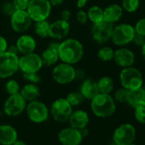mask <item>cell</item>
<instances>
[{
    "label": "cell",
    "instance_id": "1",
    "mask_svg": "<svg viewBox=\"0 0 145 145\" xmlns=\"http://www.w3.org/2000/svg\"><path fill=\"white\" fill-rule=\"evenodd\" d=\"M59 60L62 62L74 65L79 62L84 56L83 44L75 39L69 38L60 42L58 48Z\"/></svg>",
    "mask_w": 145,
    "mask_h": 145
},
{
    "label": "cell",
    "instance_id": "2",
    "mask_svg": "<svg viewBox=\"0 0 145 145\" xmlns=\"http://www.w3.org/2000/svg\"><path fill=\"white\" fill-rule=\"evenodd\" d=\"M91 109L98 118H108L116 111V102L110 94L98 93L91 100Z\"/></svg>",
    "mask_w": 145,
    "mask_h": 145
},
{
    "label": "cell",
    "instance_id": "3",
    "mask_svg": "<svg viewBox=\"0 0 145 145\" xmlns=\"http://www.w3.org/2000/svg\"><path fill=\"white\" fill-rule=\"evenodd\" d=\"M120 81L122 87L128 91H134L141 88L144 83L142 72L132 66L122 68L120 72Z\"/></svg>",
    "mask_w": 145,
    "mask_h": 145
},
{
    "label": "cell",
    "instance_id": "4",
    "mask_svg": "<svg viewBox=\"0 0 145 145\" xmlns=\"http://www.w3.org/2000/svg\"><path fill=\"white\" fill-rule=\"evenodd\" d=\"M19 70V56L8 50L0 54V79H8Z\"/></svg>",
    "mask_w": 145,
    "mask_h": 145
},
{
    "label": "cell",
    "instance_id": "5",
    "mask_svg": "<svg viewBox=\"0 0 145 145\" xmlns=\"http://www.w3.org/2000/svg\"><path fill=\"white\" fill-rule=\"evenodd\" d=\"M136 32L134 27L128 23H120L114 27L111 40L116 46H125L132 42Z\"/></svg>",
    "mask_w": 145,
    "mask_h": 145
},
{
    "label": "cell",
    "instance_id": "6",
    "mask_svg": "<svg viewBox=\"0 0 145 145\" xmlns=\"http://www.w3.org/2000/svg\"><path fill=\"white\" fill-rule=\"evenodd\" d=\"M28 119L35 124H42L45 122L50 115L48 107L39 100L29 102L25 109Z\"/></svg>",
    "mask_w": 145,
    "mask_h": 145
},
{
    "label": "cell",
    "instance_id": "7",
    "mask_svg": "<svg viewBox=\"0 0 145 145\" xmlns=\"http://www.w3.org/2000/svg\"><path fill=\"white\" fill-rule=\"evenodd\" d=\"M51 7L49 0H30L27 11L33 22H39L49 18Z\"/></svg>",
    "mask_w": 145,
    "mask_h": 145
},
{
    "label": "cell",
    "instance_id": "8",
    "mask_svg": "<svg viewBox=\"0 0 145 145\" xmlns=\"http://www.w3.org/2000/svg\"><path fill=\"white\" fill-rule=\"evenodd\" d=\"M52 78L59 85H67L75 80V68L71 64H56L52 70Z\"/></svg>",
    "mask_w": 145,
    "mask_h": 145
},
{
    "label": "cell",
    "instance_id": "9",
    "mask_svg": "<svg viewBox=\"0 0 145 145\" xmlns=\"http://www.w3.org/2000/svg\"><path fill=\"white\" fill-rule=\"evenodd\" d=\"M49 111L55 121L64 123L68 120V118L72 112V107L66 98H58L53 102Z\"/></svg>",
    "mask_w": 145,
    "mask_h": 145
},
{
    "label": "cell",
    "instance_id": "10",
    "mask_svg": "<svg viewBox=\"0 0 145 145\" xmlns=\"http://www.w3.org/2000/svg\"><path fill=\"white\" fill-rule=\"evenodd\" d=\"M136 135V129L131 124L123 123L114 130L113 142L117 145H129L134 142Z\"/></svg>",
    "mask_w": 145,
    "mask_h": 145
},
{
    "label": "cell",
    "instance_id": "11",
    "mask_svg": "<svg viewBox=\"0 0 145 145\" xmlns=\"http://www.w3.org/2000/svg\"><path fill=\"white\" fill-rule=\"evenodd\" d=\"M27 104V102L20 93L10 95L4 103V112L8 116L16 117L25 111Z\"/></svg>",
    "mask_w": 145,
    "mask_h": 145
},
{
    "label": "cell",
    "instance_id": "12",
    "mask_svg": "<svg viewBox=\"0 0 145 145\" xmlns=\"http://www.w3.org/2000/svg\"><path fill=\"white\" fill-rule=\"evenodd\" d=\"M43 66L40 56L34 52L25 54L19 57V70H21L23 74L38 72Z\"/></svg>",
    "mask_w": 145,
    "mask_h": 145
},
{
    "label": "cell",
    "instance_id": "13",
    "mask_svg": "<svg viewBox=\"0 0 145 145\" xmlns=\"http://www.w3.org/2000/svg\"><path fill=\"white\" fill-rule=\"evenodd\" d=\"M10 26L16 33H22L31 27L33 20L27 10H16L10 16Z\"/></svg>",
    "mask_w": 145,
    "mask_h": 145
},
{
    "label": "cell",
    "instance_id": "14",
    "mask_svg": "<svg viewBox=\"0 0 145 145\" xmlns=\"http://www.w3.org/2000/svg\"><path fill=\"white\" fill-rule=\"evenodd\" d=\"M114 29V24L102 21L100 22L95 23L91 27V35L93 39L99 43L103 44L107 42L111 39L112 33Z\"/></svg>",
    "mask_w": 145,
    "mask_h": 145
},
{
    "label": "cell",
    "instance_id": "15",
    "mask_svg": "<svg viewBox=\"0 0 145 145\" xmlns=\"http://www.w3.org/2000/svg\"><path fill=\"white\" fill-rule=\"evenodd\" d=\"M83 138L80 130L71 126L61 129L57 134V139L61 145H80Z\"/></svg>",
    "mask_w": 145,
    "mask_h": 145
},
{
    "label": "cell",
    "instance_id": "16",
    "mask_svg": "<svg viewBox=\"0 0 145 145\" xmlns=\"http://www.w3.org/2000/svg\"><path fill=\"white\" fill-rule=\"evenodd\" d=\"M113 60L119 67L122 68L131 67L135 62V54L130 49L120 47L114 50Z\"/></svg>",
    "mask_w": 145,
    "mask_h": 145
},
{
    "label": "cell",
    "instance_id": "17",
    "mask_svg": "<svg viewBox=\"0 0 145 145\" xmlns=\"http://www.w3.org/2000/svg\"><path fill=\"white\" fill-rule=\"evenodd\" d=\"M70 32V24L67 21L59 19L50 23L49 37L55 40L64 39Z\"/></svg>",
    "mask_w": 145,
    "mask_h": 145
},
{
    "label": "cell",
    "instance_id": "18",
    "mask_svg": "<svg viewBox=\"0 0 145 145\" xmlns=\"http://www.w3.org/2000/svg\"><path fill=\"white\" fill-rule=\"evenodd\" d=\"M60 42H57V40L51 41L47 48L42 52L40 57L43 62V65L45 66H54L57 63L59 60V55H58V48H59Z\"/></svg>",
    "mask_w": 145,
    "mask_h": 145
},
{
    "label": "cell",
    "instance_id": "19",
    "mask_svg": "<svg viewBox=\"0 0 145 145\" xmlns=\"http://www.w3.org/2000/svg\"><path fill=\"white\" fill-rule=\"evenodd\" d=\"M67 121L69 123V126L80 130L87 127L90 121V118L86 111L82 109H77L74 111L72 110Z\"/></svg>",
    "mask_w": 145,
    "mask_h": 145
},
{
    "label": "cell",
    "instance_id": "20",
    "mask_svg": "<svg viewBox=\"0 0 145 145\" xmlns=\"http://www.w3.org/2000/svg\"><path fill=\"white\" fill-rule=\"evenodd\" d=\"M16 46L18 50L19 54L25 55L34 52L37 44L35 39L33 36L28 34H23L17 39Z\"/></svg>",
    "mask_w": 145,
    "mask_h": 145
},
{
    "label": "cell",
    "instance_id": "21",
    "mask_svg": "<svg viewBox=\"0 0 145 145\" xmlns=\"http://www.w3.org/2000/svg\"><path fill=\"white\" fill-rule=\"evenodd\" d=\"M18 139L16 128L10 125H0V145H12Z\"/></svg>",
    "mask_w": 145,
    "mask_h": 145
},
{
    "label": "cell",
    "instance_id": "22",
    "mask_svg": "<svg viewBox=\"0 0 145 145\" xmlns=\"http://www.w3.org/2000/svg\"><path fill=\"white\" fill-rule=\"evenodd\" d=\"M123 9L117 4H112L108 5L103 10V21L109 23L118 22L123 16Z\"/></svg>",
    "mask_w": 145,
    "mask_h": 145
},
{
    "label": "cell",
    "instance_id": "23",
    "mask_svg": "<svg viewBox=\"0 0 145 145\" xmlns=\"http://www.w3.org/2000/svg\"><path fill=\"white\" fill-rule=\"evenodd\" d=\"M79 91L81 93L83 97L87 100H91L98 93H100L97 81L91 79L85 80L81 83Z\"/></svg>",
    "mask_w": 145,
    "mask_h": 145
},
{
    "label": "cell",
    "instance_id": "24",
    "mask_svg": "<svg viewBox=\"0 0 145 145\" xmlns=\"http://www.w3.org/2000/svg\"><path fill=\"white\" fill-rule=\"evenodd\" d=\"M127 103L133 108L145 107V90L141 87L134 91H130Z\"/></svg>",
    "mask_w": 145,
    "mask_h": 145
},
{
    "label": "cell",
    "instance_id": "25",
    "mask_svg": "<svg viewBox=\"0 0 145 145\" xmlns=\"http://www.w3.org/2000/svg\"><path fill=\"white\" fill-rule=\"evenodd\" d=\"M20 94L27 103H29L34 100H38L40 96V91L36 84L27 83L22 88H21Z\"/></svg>",
    "mask_w": 145,
    "mask_h": 145
},
{
    "label": "cell",
    "instance_id": "26",
    "mask_svg": "<svg viewBox=\"0 0 145 145\" xmlns=\"http://www.w3.org/2000/svg\"><path fill=\"white\" fill-rule=\"evenodd\" d=\"M97 83L100 93L110 94L114 89V82L109 76H103L97 81Z\"/></svg>",
    "mask_w": 145,
    "mask_h": 145
},
{
    "label": "cell",
    "instance_id": "27",
    "mask_svg": "<svg viewBox=\"0 0 145 145\" xmlns=\"http://www.w3.org/2000/svg\"><path fill=\"white\" fill-rule=\"evenodd\" d=\"M87 16L88 20L91 22L92 24L100 22L103 21V10L97 5H93L88 10Z\"/></svg>",
    "mask_w": 145,
    "mask_h": 145
},
{
    "label": "cell",
    "instance_id": "28",
    "mask_svg": "<svg viewBox=\"0 0 145 145\" xmlns=\"http://www.w3.org/2000/svg\"><path fill=\"white\" fill-rule=\"evenodd\" d=\"M50 23L47 20L35 22L34 25V32L40 38H47L49 37Z\"/></svg>",
    "mask_w": 145,
    "mask_h": 145
},
{
    "label": "cell",
    "instance_id": "29",
    "mask_svg": "<svg viewBox=\"0 0 145 145\" xmlns=\"http://www.w3.org/2000/svg\"><path fill=\"white\" fill-rule=\"evenodd\" d=\"M114 50L109 46H103L97 51V57L102 61H109L114 58Z\"/></svg>",
    "mask_w": 145,
    "mask_h": 145
},
{
    "label": "cell",
    "instance_id": "30",
    "mask_svg": "<svg viewBox=\"0 0 145 145\" xmlns=\"http://www.w3.org/2000/svg\"><path fill=\"white\" fill-rule=\"evenodd\" d=\"M66 99L72 108L80 105L81 103H83L85 100V98L80 91H72L68 93L66 97Z\"/></svg>",
    "mask_w": 145,
    "mask_h": 145
},
{
    "label": "cell",
    "instance_id": "31",
    "mask_svg": "<svg viewBox=\"0 0 145 145\" xmlns=\"http://www.w3.org/2000/svg\"><path fill=\"white\" fill-rule=\"evenodd\" d=\"M140 6V0H122V9L128 13L136 12Z\"/></svg>",
    "mask_w": 145,
    "mask_h": 145
},
{
    "label": "cell",
    "instance_id": "32",
    "mask_svg": "<svg viewBox=\"0 0 145 145\" xmlns=\"http://www.w3.org/2000/svg\"><path fill=\"white\" fill-rule=\"evenodd\" d=\"M129 94H130V91H128L127 89H125L124 87H121L114 92V95L113 97H114V101L117 103H125L128 101Z\"/></svg>",
    "mask_w": 145,
    "mask_h": 145
},
{
    "label": "cell",
    "instance_id": "33",
    "mask_svg": "<svg viewBox=\"0 0 145 145\" xmlns=\"http://www.w3.org/2000/svg\"><path fill=\"white\" fill-rule=\"evenodd\" d=\"M5 91L9 94V95H14V94H17L20 93L21 91V86L20 84L15 80H10L6 82L5 84Z\"/></svg>",
    "mask_w": 145,
    "mask_h": 145
},
{
    "label": "cell",
    "instance_id": "34",
    "mask_svg": "<svg viewBox=\"0 0 145 145\" xmlns=\"http://www.w3.org/2000/svg\"><path fill=\"white\" fill-rule=\"evenodd\" d=\"M23 78L28 83L36 85L41 81V78L38 74V72H25V74H23Z\"/></svg>",
    "mask_w": 145,
    "mask_h": 145
},
{
    "label": "cell",
    "instance_id": "35",
    "mask_svg": "<svg viewBox=\"0 0 145 145\" xmlns=\"http://www.w3.org/2000/svg\"><path fill=\"white\" fill-rule=\"evenodd\" d=\"M134 109L136 120L140 124H145V107H138Z\"/></svg>",
    "mask_w": 145,
    "mask_h": 145
},
{
    "label": "cell",
    "instance_id": "36",
    "mask_svg": "<svg viewBox=\"0 0 145 145\" xmlns=\"http://www.w3.org/2000/svg\"><path fill=\"white\" fill-rule=\"evenodd\" d=\"M30 0H12V3L17 10H27Z\"/></svg>",
    "mask_w": 145,
    "mask_h": 145
},
{
    "label": "cell",
    "instance_id": "37",
    "mask_svg": "<svg viewBox=\"0 0 145 145\" xmlns=\"http://www.w3.org/2000/svg\"><path fill=\"white\" fill-rule=\"evenodd\" d=\"M134 29H135L136 33L145 36V17L141 18L140 20L137 22V23L135 24Z\"/></svg>",
    "mask_w": 145,
    "mask_h": 145
},
{
    "label": "cell",
    "instance_id": "38",
    "mask_svg": "<svg viewBox=\"0 0 145 145\" xmlns=\"http://www.w3.org/2000/svg\"><path fill=\"white\" fill-rule=\"evenodd\" d=\"M16 10V8H15V6H14V5H13L12 2H7L2 7L3 13L5 16H10Z\"/></svg>",
    "mask_w": 145,
    "mask_h": 145
},
{
    "label": "cell",
    "instance_id": "39",
    "mask_svg": "<svg viewBox=\"0 0 145 145\" xmlns=\"http://www.w3.org/2000/svg\"><path fill=\"white\" fill-rule=\"evenodd\" d=\"M76 19L79 23L80 24H85L88 22V16H87V12L84 11L83 10H80L76 15Z\"/></svg>",
    "mask_w": 145,
    "mask_h": 145
},
{
    "label": "cell",
    "instance_id": "40",
    "mask_svg": "<svg viewBox=\"0 0 145 145\" xmlns=\"http://www.w3.org/2000/svg\"><path fill=\"white\" fill-rule=\"evenodd\" d=\"M132 42H133L137 46L141 47V46L145 43V36L141 35V34H138V33H135L134 38H133V39H132Z\"/></svg>",
    "mask_w": 145,
    "mask_h": 145
},
{
    "label": "cell",
    "instance_id": "41",
    "mask_svg": "<svg viewBox=\"0 0 145 145\" xmlns=\"http://www.w3.org/2000/svg\"><path fill=\"white\" fill-rule=\"evenodd\" d=\"M8 49V42L5 37L0 35V54L7 51Z\"/></svg>",
    "mask_w": 145,
    "mask_h": 145
},
{
    "label": "cell",
    "instance_id": "42",
    "mask_svg": "<svg viewBox=\"0 0 145 145\" xmlns=\"http://www.w3.org/2000/svg\"><path fill=\"white\" fill-rule=\"evenodd\" d=\"M86 75V74L84 69H82V68L75 69V80H85Z\"/></svg>",
    "mask_w": 145,
    "mask_h": 145
},
{
    "label": "cell",
    "instance_id": "43",
    "mask_svg": "<svg viewBox=\"0 0 145 145\" xmlns=\"http://www.w3.org/2000/svg\"><path fill=\"white\" fill-rule=\"evenodd\" d=\"M70 18H71V12L68 10H64L61 12V18L60 19L68 22Z\"/></svg>",
    "mask_w": 145,
    "mask_h": 145
},
{
    "label": "cell",
    "instance_id": "44",
    "mask_svg": "<svg viewBox=\"0 0 145 145\" xmlns=\"http://www.w3.org/2000/svg\"><path fill=\"white\" fill-rule=\"evenodd\" d=\"M87 2H88V0H78L77 1V8L79 10H82L84 7H86V5H87Z\"/></svg>",
    "mask_w": 145,
    "mask_h": 145
},
{
    "label": "cell",
    "instance_id": "45",
    "mask_svg": "<svg viewBox=\"0 0 145 145\" xmlns=\"http://www.w3.org/2000/svg\"><path fill=\"white\" fill-rule=\"evenodd\" d=\"M7 50H8L9 52H11V53H13V54L19 55V52H18V50H17V48H16V44H15V45H11V46H8V49H7Z\"/></svg>",
    "mask_w": 145,
    "mask_h": 145
},
{
    "label": "cell",
    "instance_id": "46",
    "mask_svg": "<svg viewBox=\"0 0 145 145\" xmlns=\"http://www.w3.org/2000/svg\"><path fill=\"white\" fill-rule=\"evenodd\" d=\"M49 1L51 6H59L64 2V0H49Z\"/></svg>",
    "mask_w": 145,
    "mask_h": 145
},
{
    "label": "cell",
    "instance_id": "47",
    "mask_svg": "<svg viewBox=\"0 0 145 145\" xmlns=\"http://www.w3.org/2000/svg\"><path fill=\"white\" fill-rule=\"evenodd\" d=\"M80 133H81V135H82V137H86L87 135H88V129L86 127V128H83V129H80Z\"/></svg>",
    "mask_w": 145,
    "mask_h": 145
},
{
    "label": "cell",
    "instance_id": "48",
    "mask_svg": "<svg viewBox=\"0 0 145 145\" xmlns=\"http://www.w3.org/2000/svg\"><path fill=\"white\" fill-rule=\"evenodd\" d=\"M12 145H28L26 142L22 141V140H20V139H17Z\"/></svg>",
    "mask_w": 145,
    "mask_h": 145
},
{
    "label": "cell",
    "instance_id": "49",
    "mask_svg": "<svg viewBox=\"0 0 145 145\" xmlns=\"http://www.w3.org/2000/svg\"><path fill=\"white\" fill-rule=\"evenodd\" d=\"M141 55H142V59L145 61V43L141 46Z\"/></svg>",
    "mask_w": 145,
    "mask_h": 145
},
{
    "label": "cell",
    "instance_id": "50",
    "mask_svg": "<svg viewBox=\"0 0 145 145\" xmlns=\"http://www.w3.org/2000/svg\"><path fill=\"white\" fill-rule=\"evenodd\" d=\"M108 145H117V144H116V143H114V142H113L112 143H110V144H108Z\"/></svg>",
    "mask_w": 145,
    "mask_h": 145
},
{
    "label": "cell",
    "instance_id": "51",
    "mask_svg": "<svg viewBox=\"0 0 145 145\" xmlns=\"http://www.w3.org/2000/svg\"><path fill=\"white\" fill-rule=\"evenodd\" d=\"M142 88H143V89L145 90V83H144V84L142 85Z\"/></svg>",
    "mask_w": 145,
    "mask_h": 145
},
{
    "label": "cell",
    "instance_id": "52",
    "mask_svg": "<svg viewBox=\"0 0 145 145\" xmlns=\"http://www.w3.org/2000/svg\"><path fill=\"white\" fill-rule=\"evenodd\" d=\"M129 145H137V144H135V143H131V144H129Z\"/></svg>",
    "mask_w": 145,
    "mask_h": 145
}]
</instances>
